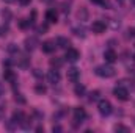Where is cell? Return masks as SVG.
<instances>
[{
    "label": "cell",
    "instance_id": "30",
    "mask_svg": "<svg viewBox=\"0 0 135 133\" xmlns=\"http://www.w3.org/2000/svg\"><path fill=\"white\" fill-rule=\"evenodd\" d=\"M3 116H5V106L0 105V119H3Z\"/></svg>",
    "mask_w": 135,
    "mask_h": 133
},
{
    "label": "cell",
    "instance_id": "38",
    "mask_svg": "<svg viewBox=\"0 0 135 133\" xmlns=\"http://www.w3.org/2000/svg\"><path fill=\"white\" fill-rule=\"evenodd\" d=\"M134 60H135V55H134Z\"/></svg>",
    "mask_w": 135,
    "mask_h": 133
},
{
    "label": "cell",
    "instance_id": "17",
    "mask_svg": "<svg viewBox=\"0 0 135 133\" xmlns=\"http://www.w3.org/2000/svg\"><path fill=\"white\" fill-rule=\"evenodd\" d=\"M3 77H5V80H6V81H9V83H14V81H16L14 72H13L11 69H5V74H3Z\"/></svg>",
    "mask_w": 135,
    "mask_h": 133
},
{
    "label": "cell",
    "instance_id": "12",
    "mask_svg": "<svg viewBox=\"0 0 135 133\" xmlns=\"http://www.w3.org/2000/svg\"><path fill=\"white\" fill-rule=\"evenodd\" d=\"M55 42H57V47H60V49H65V50L71 47V41H69L68 38H65V36H58Z\"/></svg>",
    "mask_w": 135,
    "mask_h": 133
},
{
    "label": "cell",
    "instance_id": "29",
    "mask_svg": "<svg viewBox=\"0 0 135 133\" xmlns=\"http://www.w3.org/2000/svg\"><path fill=\"white\" fill-rule=\"evenodd\" d=\"M17 2H19L22 6H27V5H30V2H32V0H17Z\"/></svg>",
    "mask_w": 135,
    "mask_h": 133
},
{
    "label": "cell",
    "instance_id": "4",
    "mask_svg": "<svg viewBox=\"0 0 135 133\" xmlns=\"http://www.w3.org/2000/svg\"><path fill=\"white\" fill-rule=\"evenodd\" d=\"M79 58H80V52H79L77 49H72V47L66 49L65 60H68L69 63H75V61H79Z\"/></svg>",
    "mask_w": 135,
    "mask_h": 133
},
{
    "label": "cell",
    "instance_id": "24",
    "mask_svg": "<svg viewBox=\"0 0 135 133\" xmlns=\"http://www.w3.org/2000/svg\"><path fill=\"white\" fill-rule=\"evenodd\" d=\"M115 132H124V133H127V132H129V129H127V127H124V125H121V124H118V125H115Z\"/></svg>",
    "mask_w": 135,
    "mask_h": 133
},
{
    "label": "cell",
    "instance_id": "32",
    "mask_svg": "<svg viewBox=\"0 0 135 133\" xmlns=\"http://www.w3.org/2000/svg\"><path fill=\"white\" fill-rule=\"evenodd\" d=\"M54 132H61V127H58V125H57V127H54Z\"/></svg>",
    "mask_w": 135,
    "mask_h": 133
},
{
    "label": "cell",
    "instance_id": "34",
    "mask_svg": "<svg viewBox=\"0 0 135 133\" xmlns=\"http://www.w3.org/2000/svg\"><path fill=\"white\" fill-rule=\"evenodd\" d=\"M5 3H13V2H16V0H3Z\"/></svg>",
    "mask_w": 135,
    "mask_h": 133
},
{
    "label": "cell",
    "instance_id": "1",
    "mask_svg": "<svg viewBox=\"0 0 135 133\" xmlns=\"http://www.w3.org/2000/svg\"><path fill=\"white\" fill-rule=\"evenodd\" d=\"M96 75H99L102 78H110L115 75V67L110 66V64H102V66H98L96 67Z\"/></svg>",
    "mask_w": 135,
    "mask_h": 133
},
{
    "label": "cell",
    "instance_id": "22",
    "mask_svg": "<svg viewBox=\"0 0 135 133\" xmlns=\"http://www.w3.org/2000/svg\"><path fill=\"white\" fill-rule=\"evenodd\" d=\"M47 89H46V86L44 85H36L35 86V93H38V94H44Z\"/></svg>",
    "mask_w": 135,
    "mask_h": 133
},
{
    "label": "cell",
    "instance_id": "18",
    "mask_svg": "<svg viewBox=\"0 0 135 133\" xmlns=\"http://www.w3.org/2000/svg\"><path fill=\"white\" fill-rule=\"evenodd\" d=\"M50 66L54 67V69H58V67L63 66V60H61V58H58V57H55V58H52V60H50Z\"/></svg>",
    "mask_w": 135,
    "mask_h": 133
},
{
    "label": "cell",
    "instance_id": "11",
    "mask_svg": "<svg viewBox=\"0 0 135 133\" xmlns=\"http://www.w3.org/2000/svg\"><path fill=\"white\" fill-rule=\"evenodd\" d=\"M85 117H86V111H85L82 106L74 108V121H75V122H82Z\"/></svg>",
    "mask_w": 135,
    "mask_h": 133
},
{
    "label": "cell",
    "instance_id": "16",
    "mask_svg": "<svg viewBox=\"0 0 135 133\" xmlns=\"http://www.w3.org/2000/svg\"><path fill=\"white\" fill-rule=\"evenodd\" d=\"M28 63H30V58H28V55H19V58H17V64L21 67H27L28 66Z\"/></svg>",
    "mask_w": 135,
    "mask_h": 133
},
{
    "label": "cell",
    "instance_id": "36",
    "mask_svg": "<svg viewBox=\"0 0 135 133\" xmlns=\"http://www.w3.org/2000/svg\"><path fill=\"white\" fill-rule=\"evenodd\" d=\"M131 2H132V3H134V5H135V0H131Z\"/></svg>",
    "mask_w": 135,
    "mask_h": 133
},
{
    "label": "cell",
    "instance_id": "28",
    "mask_svg": "<svg viewBox=\"0 0 135 133\" xmlns=\"http://www.w3.org/2000/svg\"><path fill=\"white\" fill-rule=\"evenodd\" d=\"M38 32H39V33H46V32H47V25H41V27L38 28Z\"/></svg>",
    "mask_w": 135,
    "mask_h": 133
},
{
    "label": "cell",
    "instance_id": "23",
    "mask_svg": "<svg viewBox=\"0 0 135 133\" xmlns=\"http://www.w3.org/2000/svg\"><path fill=\"white\" fill-rule=\"evenodd\" d=\"M30 25H32V22H30V21H25V19H24V21H21V22H19V27H21V28H22V30H25V28H28V27H30Z\"/></svg>",
    "mask_w": 135,
    "mask_h": 133
},
{
    "label": "cell",
    "instance_id": "7",
    "mask_svg": "<svg viewBox=\"0 0 135 133\" xmlns=\"http://www.w3.org/2000/svg\"><path fill=\"white\" fill-rule=\"evenodd\" d=\"M66 77H68V80H69L71 83H77L79 78H80V70H79L77 67H71V69H68Z\"/></svg>",
    "mask_w": 135,
    "mask_h": 133
},
{
    "label": "cell",
    "instance_id": "26",
    "mask_svg": "<svg viewBox=\"0 0 135 133\" xmlns=\"http://www.w3.org/2000/svg\"><path fill=\"white\" fill-rule=\"evenodd\" d=\"M14 100H16L17 103H25V99L22 97V94H16V96H14Z\"/></svg>",
    "mask_w": 135,
    "mask_h": 133
},
{
    "label": "cell",
    "instance_id": "8",
    "mask_svg": "<svg viewBox=\"0 0 135 133\" xmlns=\"http://www.w3.org/2000/svg\"><path fill=\"white\" fill-rule=\"evenodd\" d=\"M105 28H107V25H105L104 21H94L93 25H91L93 33H96V34H102L104 32H105Z\"/></svg>",
    "mask_w": 135,
    "mask_h": 133
},
{
    "label": "cell",
    "instance_id": "33",
    "mask_svg": "<svg viewBox=\"0 0 135 133\" xmlns=\"http://www.w3.org/2000/svg\"><path fill=\"white\" fill-rule=\"evenodd\" d=\"M36 132L41 133V132H44V129H42V127H36Z\"/></svg>",
    "mask_w": 135,
    "mask_h": 133
},
{
    "label": "cell",
    "instance_id": "35",
    "mask_svg": "<svg viewBox=\"0 0 135 133\" xmlns=\"http://www.w3.org/2000/svg\"><path fill=\"white\" fill-rule=\"evenodd\" d=\"M116 2H118V3H124L126 0H116Z\"/></svg>",
    "mask_w": 135,
    "mask_h": 133
},
{
    "label": "cell",
    "instance_id": "19",
    "mask_svg": "<svg viewBox=\"0 0 135 133\" xmlns=\"http://www.w3.org/2000/svg\"><path fill=\"white\" fill-rule=\"evenodd\" d=\"M74 93H75L77 97H82V96L85 94V86H83V85H77L75 89H74Z\"/></svg>",
    "mask_w": 135,
    "mask_h": 133
},
{
    "label": "cell",
    "instance_id": "6",
    "mask_svg": "<svg viewBox=\"0 0 135 133\" xmlns=\"http://www.w3.org/2000/svg\"><path fill=\"white\" fill-rule=\"evenodd\" d=\"M60 78H61V75H60V72H58L57 69L52 67V70L47 72V81H49V83L57 85V83H60Z\"/></svg>",
    "mask_w": 135,
    "mask_h": 133
},
{
    "label": "cell",
    "instance_id": "14",
    "mask_svg": "<svg viewBox=\"0 0 135 133\" xmlns=\"http://www.w3.org/2000/svg\"><path fill=\"white\" fill-rule=\"evenodd\" d=\"M46 21L49 24H55L57 22V11L55 9H47L46 11Z\"/></svg>",
    "mask_w": 135,
    "mask_h": 133
},
{
    "label": "cell",
    "instance_id": "2",
    "mask_svg": "<svg viewBox=\"0 0 135 133\" xmlns=\"http://www.w3.org/2000/svg\"><path fill=\"white\" fill-rule=\"evenodd\" d=\"M98 110H99V113H101L102 116H108L113 108H112V103H110L108 100L102 99V100H99V103H98Z\"/></svg>",
    "mask_w": 135,
    "mask_h": 133
},
{
    "label": "cell",
    "instance_id": "27",
    "mask_svg": "<svg viewBox=\"0 0 135 133\" xmlns=\"http://www.w3.org/2000/svg\"><path fill=\"white\" fill-rule=\"evenodd\" d=\"M98 97H99V91H94V93L90 94V100H91V102H93V100H98Z\"/></svg>",
    "mask_w": 135,
    "mask_h": 133
},
{
    "label": "cell",
    "instance_id": "10",
    "mask_svg": "<svg viewBox=\"0 0 135 133\" xmlns=\"http://www.w3.org/2000/svg\"><path fill=\"white\" fill-rule=\"evenodd\" d=\"M116 52L115 50H112V49H108V50H105L104 52V60H105V63H108V64H112V63H115L116 61Z\"/></svg>",
    "mask_w": 135,
    "mask_h": 133
},
{
    "label": "cell",
    "instance_id": "15",
    "mask_svg": "<svg viewBox=\"0 0 135 133\" xmlns=\"http://www.w3.org/2000/svg\"><path fill=\"white\" fill-rule=\"evenodd\" d=\"M77 19L82 21V22H83V21H88V9H86L85 6H82V8L77 11Z\"/></svg>",
    "mask_w": 135,
    "mask_h": 133
},
{
    "label": "cell",
    "instance_id": "37",
    "mask_svg": "<svg viewBox=\"0 0 135 133\" xmlns=\"http://www.w3.org/2000/svg\"><path fill=\"white\" fill-rule=\"evenodd\" d=\"M0 34H2V28H0Z\"/></svg>",
    "mask_w": 135,
    "mask_h": 133
},
{
    "label": "cell",
    "instance_id": "21",
    "mask_svg": "<svg viewBox=\"0 0 135 133\" xmlns=\"http://www.w3.org/2000/svg\"><path fill=\"white\" fill-rule=\"evenodd\" d=\"M91 3H96V5H101V6H105V8H110L108 2L107 0H90Z\"/></svg>",
    "mask_w": 135,
    "mask_h": 133
},
{
    "label": "cell",
    "instance_id": "31",
    "mask_svg": "<svg viewBox=\"0 0 135 133\" xmlns=\"http://www.w3.org/2000/svg\"><path fill=\"white\" fill-rule=\"evenodd\" d=\"M3 93H5V88H3V85H2V83H0V97H2V96H3Z\"/></svg>",
    "mask_w": 135,
    "mask_h": 133
},
{
    "label": "cell",
    "instance_id": "3",
    "mask_svg": "<svg viewBox=\"0 0 135 133\" xmlns=\"http://www.w3.org/2000/svg\"><path fill=\"white\" fill-rule=\"evenodd\" d=\"M113 94H115V97L118 100H123V102L129 100V91H127L124 86H116V88L113 89Z\"/></svg>",
    "mask_w": 135,
    "mask_h": 133
},
{
    "label": "cell",
    "instance_id": "9",
    "mask_svg": "<svg viewBox=\"0 0 135 133\" xmlns=\"http://www.w3.org/2000/svg\"><path fill=\"white\" fill-rule=\"evenodd\" d=\"M41 47H42V52H44V53H52V52H55L57 42H55V41H44Z\"/></svg>",
    "mask_w": 135,
    "mask_h": 133
},
{
    "label": "cell",
    "instance_id": "25",
    "mask_svg": "<svg viewBox=\"0 0 135 133\" xmlns=\"http://www.w3.org/2000/svg\"><path fill=\"white\" fill-rule=\"evenodd\" d=\"M3 19L6 22H9V19H11V11L9 9H3Z\"/></svg>",
    "mask_w": 135,
    "mask_h": 133
},
{
    "label": "cell",
    "instance_id": "5",
    "mask_svg": "<svg viewBox=\"0 0 135 133\" xmlns=\"http://www.w3.org/2000/svg\"><path fill=\"white\" fill-rule=\"evenodd\" d=\"M24 45H25V50H35L38 45H39V42H38V38L36 36H28V38H25V41H24Z\"/></svg>",
    "mask_w": 135,
    "mask_h": 133
},
{
    "label": "cell",
    "instance_id": "20",
    "mask_svg": "<svg viewBox=\"0 0 135 133\" xmlns=\"http://www.w3.org/2000/svg\"><path fill=\"white\" fill-rule=\"evenodd\" d=\"M75 36H80V38H85V28L83 27H80V28H74L72 30Z\"/></svg>",
    "mask_w": 135,
    "mask_h": 133
},
{
    "label": "cell",
    "instance_id": "13",
    "mask_svg": "<svg viewBox=\"0 0 135 133\" xmlns=\"http://www.w3.org/2000/svg\"><path fill=\"white\" fill-rule=\"evenodd\" d=\"M25 119H27V117H25V114H24L22 111H14V113H13V121L16 122V125H21Z\"/></svg>",
    "mask_w": 135,
    "mask_h": 133
}]
</instances>
